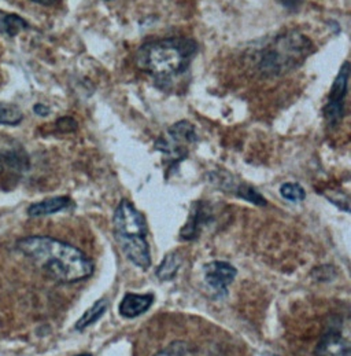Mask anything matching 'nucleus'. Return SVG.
I'll return each mask as SVG.
<instances>
[{
    "label": "nucleus",
    "mask_w": 351,
    "mask_h": 356,
    "mask_svg": "<svg viewBox=\"0 0 351 356\" xmlns=\"http://www.w3.org/2000/svg\"><path fill=\"white\" fill-rule=\"evenodd\" d=\"M17 249L46 277L59 284H76L94 274V263L76 246L47 236L21 238Z\"/></svg>",
    "instance_id": "1"
},
{
    "label": "nucleus",
    "mask_w": 351,
    "mask_h": 356,
    "mask_svg": "<svg viewBox=\"0 0 351 356\" xmlns=\"http://www.w3.org/2000/svg\"><path fill=\"white\" fill-rule=\"evenodd\" d=\"M198 46L187 38H168L143 44L136 53L137 67L157 79H171L187 70Z\"/></svg>",
    "instance_id": "2"
},
{
    "label": "nucleus",
    "mask_w": 351,
    "mask_h": 356,
    "mask_svg": "<svg viewBox=\"0 0 351 356\" xmlns=\"http://www.w3.org/2000/svg\"><path fill=\"white\" fill-rule=\"evenodd\" d=\"M311 42L296 32L280 35L259 54L257 67L262 76L275 77L291 72L309 57Z\"/></svg>",
    "instance_id": "3"
},
{
    "label": "nucleus",
    "mask_w": 351,
    "mask_h": 356,
    "mask_svg": "<svg viewBox=\"0 0 351 356\" xmlns=\"http://www.w3.org/2000/svg\"><path fill=\"white\" fill-rule=\"evenodd\" d=\"M350 63L346 60L331 87L328 104L324 108V118L328 127H336L345 115V101L349 91Z\"/></svg>",
    "instance_id": "4"
},
{
    "label": "nucleus",
    "mask_w": 351,
    "mask_h": 356,
    "mask_svg": "<svg viewBox=\"0 0 351 356\" xmlns=\"http://www.w3.org/2000/svg\"><path fill=\"white\" fill-rule=\"evenodd\" d=\"M114 237H146L147 225L144 216L128 200L118 204L113 216Z\"/></svg>",
    "instance_id": "5"
},
{
    "label": "nucleus",
    "mask_w": 351,
    "mask_h": 356,
    "mask_svg": "<svg viewBox=\"0 0 351 356\" xmlns=\"http://www.w3.org/2000/svg\"><path fill=\"white\" fill-rule=\"evenodd\" d=\"M236 275L237 270L228 261L214 260L203 266L205 282L216 298L228 296V286L234 282Z\"/></svg>",
    "instance_id": "6"
},
{
    "label": "nucleus",
    "mask_w": 351,
    "mask_h": 356,
    "mask_svg": "<svg viewBox=\"0 0 351 356\" xmlns=\"http://www.w3.org/2000/svg\"><path fill=\"white\" fill-rule=\"evenodd\" d=\"M116 241L128 260L136 267L144 271L151 267L150 246L146 237H116Z\"/></svg>",
    "instance_id": "7"
},
{
    "label": "nucleus",
    "mask_w": 351,
    "mask_h": 356,
    "mask_svg": "<svg viewBox=\"0 0 351 356\" xmlns=\"http://www.w3.org/2000/svg\"><path fill=\"white\" fill-rule=\"evenodd\" d=\"M314 354L316 356H350V346L342 333L328 330L318 340Z\"/></svg>",
    "instance_id": "8"
},
{
    "label": "nucleus",
    "mask_w": 351,
    "mask_h": 356,
    "mask_svg": "<svg viewBox=\"0 0 351 356\" xmlns=\"http://www.w3.org/2000/svg\"><path fill=\"white\" fill-rule=\"evenodd\" d=\"M154 295L146 293V295H137V293H126L119 302L118 311L119 315L126 319L137 318L143 314H146L151 305L154 304Z\"/></svg>",
    "instance_id": "9"
},
{
    "label": "nucleus",
    "mask_w": 351,
    "mask_h": 356,
    "mask_svg": "<svg viewBox=\"0 0 351 356\" xmlns=\"http://www.w3.org/2000/svg\"><path fill=\"white\" fill-rule=\"evenodd\" d=\"M71 200L66 195L60 197H53L43 200L40 202H35L28 208V215L31 218H43V216H50L54 213L62 212L67 209L71 205Z\"/></svg>",
    "instance_id": "10"
},
{
    "label": "nucleus",
    "mask_w": 351,
    "mask_h": 356,
    "mask_svg": "<svg viewBox=\"0 0 351 356\" xmlns=\"http://www.w3.org/2000/svg\"><path fill=\"white\" fill-rule=\"evenodd\" d=\"M210 216L212 215L209 213V211L203 205L199 204L195 208V211L191 213V218L187 222L185 227L181 230V233H180L181 239L187 241V239H195V238L198 237L200 229L209 222Z\"/></svg>",
    "instance_id": "11"
},
{
    "label": "nucleus",
    "mask_w": 351,
    "mask_h": 356,
    "mask_svg": "<svg viewBox=\"0 0 351 356\" xmlns=\"http://www.w3.org/2000/svg\"><path fill=\"white\" fill-rule=\"evenodd\" d=\"M108 307H109L108 298H101V300L95 301L94 305L89 309H87L83 314V316L76 322L74 329L77 332H84L87 327L96 323L105 315V312L108 311Z\"/></svg>",
    "instance_id": "12"
},
{
    "label": "nucleus",
    "mask_w": 351,
    "mask_h": 356,
    "mask_svg": "<svg viewBox=\"0 0 351 356\" xmlns=\"http://www.w3.org/2000/svg\"><path fill=\"white\" fill-rule=\"evenodd\" d=\"M182 264V256L178 252H171L168 253L162 261L160 263V266L157 267V277L161 281H172L177 275L180 267Z\"/></svg>",
    "instance_id": "13"
},
{
    "label": "nucleus",
    "mask_w": 351,
    "mask_h": 356,
    "mask_svg": "<svg viewBox=\"0 0 351 356\" xmlns=\"http://www.w3.org/2000/svg\"><path fill=\"white\" fill-rule=\"evenodd\" d=\"M28 28H29V25L22 17H19L17 14L4 13L0 10V32L1 33L12 38Z\"/></svg>",
    "instance_id": "14"
},
{
    "label": "nucleus",
    "mask_w": 351,
    "mask_h": 356,
    "mask_svg": "<svg viewBox=\"0 0 351 356\" xmlns=\"http://www.w3.org/2000/svg\"><path fill=\"white\" fill-rule=\"evenodd\" d=\"M231 184L230 186V191L234 193L239 198H243L251 204H255L258 207H265L268 204V201L250 184H246L243 181H239L237 184H234V181H221V184Z\"/></svg>",
    "instance_id": "15"
},
{
    "label": "nucleus",
    "mask_w": 351,
    "mask_h": 356,
    "mask_svg": "<svg viewBox=\"0 0 351 356\" xmlns=\"http://www.w3.org/2000/svg\"><path fill=\"white\" fill-rule=\"evenodd\" d=\"M168 136L182 145H191L198 140L195 127L189 121H178L168 129Z\"/></svg>",
    "instance_id": "16"
},
{
    "label": "nucleus",
    "mask_w": 351,
    "mask_h": 356,
    "mask_svg": "<svg viewBox=\"0 0 351 356\" xmlns=\"http://www.w3.org/2000/svg\"><path fill=\"white\" fill-rule=\"evenodd\" d=\"M24 119L21 109L12 104L0 102V124L17 125Z\"/></svg>",
    "instance_id": "17"
},
{
    "label": "nucleus",
    "mask_w": 351,
    "mask_h": 356,
    "mask_svg": "<svg viewBox=\"0 0 351 356\" xmlns=\"http://www.w3.org/2000/svg\"><path fill=\"white\" fill-rule=\"evenodd\" d=\"M280 194L284 200L291 202H300L306 198L305 188L298 183H284L280 187Z\"/></svg>",
    "instance_id": "18"
},
{
    "label": "nucleus",
    "mask_w": 351,
    "mask_h": 356,
    "mask_svg": "<svg viewBox=\"0 0 351 356\" xmlns=\"http://www.w3.org/2000/svg\"><path fill=\"white\" fill-rule=\"evenodd\" d=\"M154 356H192L189 347L184 341H175L168 346L165 350L160 351Z\"/></svg>",
    "instance_id": "19"
},
{
    "label": "nucleus",
    "mask_w": 351,
    "mask_h": 356,
    "mask_svg": "<svg viewBox=\"0 0 351 356\" xmlns=\"http://www.w3.org/2000/svg\"><path fill=\"white\" fill-rule=\"evenodd\" d=\"M317 274L316 280L321 281V282H328L331 280H334L336 277V271L332 266H321L318 268L313 270V275Z\"/></svg>",
    "instance_id": "20"
},
{
    "label": "nucleus",
    "mask_w": 351,
    "mask_h": 356,
    "mask_svg": "<svg viewBox=\"0 0 351 356\" xmlns=\"http://www.w3.org/2000/svg\"><path fill=\"white\" fill-rule=\"evenodd\" d=\"M57 128L60 132H73L77 129V122L71 118H62L57 121Z\"/></svg>",
    "instance_id": "21"
},
{
    "label": "nucleus",
    "mask_w": 351,
    "mask_h": 356,
    "mask_svg": "<svg viewBox=\"0 0 351 356\" xmlns=\"http://www.w3.org/2000/svg\"><path fill=\"white\" fill-rule=\"evenodd\" d=\"M33 111H35V113H36V115H39V116H42V118H46V116H49V115H50V109H49L47 106L42 105V104L35 105Z\"/></svg>",
    "instance_id": "22"
},
{
    "label": "nucleus",
    "mask_w": 351,
    "mask_h": 356,
    "mask_svg": "<svg viewBox=\"0 0 351 356\" xmlns=\"http://www.w3.org/2000/svg\"><path fill=\"white\" fill-rule=\"evenodd\" d=\"M35 3H39V4H43V6H51L54 4L57 0H32Z\"/></svg>",
    "instance_id": "23"
},
{
    "label": "nucleus",
    "mask_w": 351,
    "mask_h": 356,
    "mask_svg": "<svg viewBox=\"0 0 351 356\" xmlns=\"http://www.w3.org/2000/svg\"><path fill=\"white\" fill-rule=\"evenodd\" d=\"M1 171H3V164H1V160H0V174H1Z\"/></svg>",
    "instance_id": "24"
},
{
    "label": "nucleus",
    "mask_w": 351,
    "mask_h": 356,
    "mask_svg": "<svg viewBox=\"0 0 351 356\" xmlns=\"http://www.w3.org/2000/svg\"><path fill=\"white\" fill-rule=\"evenodd\" d=\"M76 356H94V355H91V354H80V355H76Z\"/></svg>",
    "instance_id": "25"
},
{
    "label": "nucleus",
    "mask_w": 351,
    "mask_h": 356,
    "mask_svg": "<svg viewBox=\"0 0 351 356\" xmlns=\"http://www.w3.org/2000/svg\"><path fill=\"white\" fill-rule=\"evenodd\" d=\"M108 1H110V0H108Z\"/></svg>",
    "instance_id": "26"
}]
</instances>
